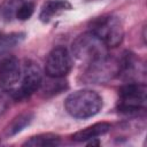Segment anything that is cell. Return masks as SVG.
I'll use <instances>...</instances> for the list:
<instances>
[{
  "label": "cell",
  "instance_id": "obj_1",
  "mask_svg": "<svg viewBox=\"0 0 147 147\" xmlns=\"http://www.w3.org/2000/svg\"><path fill=\"white\" fill-rule=\"evenodd\" d=\"M67 111L75 118H88L96 115L102 108L101 96L90 90L71 93L64 102Z\"/></svg>",
  "mask_w": 147,
  "mask_h": 147
},
{
  "label": "cell",
  "instance_id": "obj_2",
  "mask_svg": "<svg viewBox=\"0 0 147 147\" xmlns=\"http://www.w3.org/2000/svg\"><path fill=\"white\" fill-rule=\"evenodd\" d=\"M106 47L105 42L93 32L80 34L72 42V52L75 56L82 61L90 62V64L107 57Z\"/></svg>",
  "mask_w": 147,
  "mask_h": 147
},
{
  "label": "cell",
  "instance_id": "obj_3",
  "mask_svg": "<svg viewBox=\"0 0 147 147\" xmlns=\"http://www.w3.org/2000/svg\"><path fill=\"white\" fill-rule=\"evenodd\" d=\"M91 32L99 37L108 47H116L123 40V26L121 21L115 16H101L95 18L91 23Z\"/></svg>",
  "mask_w": 147,
  "mask_h": 147
},
{
  "label": "cell",
  "instance_id": "obj_4",
  "mask_svg": "<svg viewBox=\"0 0 147 147\" xmlns=\"http://www.w3.org/2000/svg\"><path fill=\"white\" fill-rule=\"evenodd\" d=\"M118 110L122 113H136L144 108L146 102V86L138 83H129L118 90Z\"/></svg>",
  "mask_w": 147,
  "mask_h": 147
},
{
  "label": "cell",
  "instance_id": "obj_5",
  "mask_svg": "<svg viewBox=\"0 0 147 147\" xmlns=\"http://www.w3.org/2000/svg\"><path fill=\"white\" fill-rule=\"evenodd\" d=\"M72 68L71 56L65 47L53 48L46 60L45 71L48 77H64Z\"/></svg>",
  "mask_w": 147,
  "mask_h": 147
},
{
  "label": "cell",
  "instance_id": "obj_6",
  "mask_svg": "<svg viewBox=\"0 0 147 147\" xmlns=\"http://www.w3.org/2000/svg\"><path fill=\"white\" fill-rule=\"evenodd\" d=\"M41 83H42V77L39 67L31 61L26 62L23 69L22 84L21 87L15 91V98L22 99L31 95L32 93H34L37 90L40 88Z\"/></svg>",
  "mask_w": 147,
  "mask_h": 147
},
{
  "label": "cell",
  "instance_id": "obj_7",
  "mask_svg": "<svg viewBox=\"0 0 147 147\" xmlns=\"http://www.w3.org/2000/svg\"><path fill=\"white\" fill-rule=\"evenodd\" d=\"M21 67L18 60L13 55L0 59V85L2 87L14 86L21 78Z\"/></svg>",
  "mask_w": 147,
  "mask_h": 147
},
{
  "label": "cell",
  "instance_id": "obj_8",
  "mask_svg": "<svg viewBox=\"0 0 147 147\" xmlns=\"http://www.w3.org/2000/svg\"><path fill=\"white\" fill-rule=\"evenodd\" d=\"M110 124L107 122H100L95 123L88 127H85L78 132H76L72 136V139L75 141H86L91 139H98V137L103 136L110 130Z\"/></svg>",
  "mask_w": 147,
  "mask_h": 147
},
{
  "label": "cell",
  "instance_id": "obj_9",
  "mask_svg": "<svg viewBox=\"0 0 147 147\" xmlns=\"http://www.w3.org/2000/svg\"><path fill=\"white\" fill-rule=\"evenodd\" d=\"M69 9H71V5L67 0H48L42 5L39 17L42 22H48L53 16Z\"/></svg>",
  "mask_w": 147,
  "mask_h": 147
},
{
  "label": "cell",
  "instance_id": "obj_10",
  "mask_svg": "<svg viewBox=\"0 0 147 147\" xmlns=\"http://www.w3.org/2000/svg\"><path fill=\"white\" fill-rule=\"evenodd\" d=\"M59 144H60L59 136L53 133H42L31 137L23 145L30 147H48V146H57Z\"/></svg>",
  "mask_w": 147,
  "mask_h": 147
},
{
  "label": "cell",
  "instance_id": "obj_11",
  "mask_svg": "<svg viewBox=\"0 0 147 147\" xmlns=\"http://www.w3.org/2000/svg\"><path fill=\"white\" fill-rule=\"evenodd\" d=\"M32 117L33 115L31 113H24V114H21L18 116H16L7 126L6 129V134L11 137V136H15L16 133L21 132L23 129H25L32 121Z\"/></svg>",
  "mask_w": 147,
  "mask_h": 147
},
{
  "label": "cell",
  "instance_id": "obj_12",
  "mask_svg": "<svg viewBox=\"0 0 147 147\" xmlns=\"http://www.w3.org/2000/svg\"><path fill=\"white\" fill-rule=\"evenodd\" d=\"M24 0H5L0 5V18L5 22H9L16 16V11Z\"/></svg>",
  "mask_w": 147,
  "mask_h": 147
},
{
  "label": "cell",
  "instance_id": "obj_13",
  "mask_svg": "<svg viewBox=\"0 0 147 147\" xmlns=\"http://www.w3.org/2000/svg\"><path fill=\"white\" fill-rule=\"evenodd\" d=\"M51 80L46 82L45 84V93L47 94H55V93H60L61 91L65 90L68 87V84L65 80L61 79L62 77H49Z\"/></svg>",
  "mask_w": 147,
  "mask_h": 147
},
{
  "label": "cell",
  "instance_id": "obj_14",
  "mask_svg": "<svg viewBox=\"0 0 147 147\" xmlns=\"http://www.w3.org/2000/svg\"><path fill=\"white\" fill-rule=\"evenodd\" d=\"M23 37H24V34H22V33H11V34L5 36V37H0V49L14 47L23 39Z\"/></svg>",
  "mask_w": 147,
  "mask_h": 147
},
{
  "label": "cell",
  "instance_id": "obj_15",
  "mask_svg": "<svg viewBox=\"0 0 147 147\" xmlns=\"http://www.w3.org/2000/svg\"><path fill=\"white\" fill-rule=\"evenodd\" d=\"M33 10H34V5L33 2L31 1H24L20 8L17 9L16 11V17L21 21H25L28 18H30L33 14Z\"/></svg>",
  "mask_w": 147,
  "mask_h": 147
},
{
  "label": "cell",
  "instance_id": "obj_16",
  "mask_svg": "<svg viewBox=\"0 0 147 147\" xmlns=\"http://www.w3.org/2000/svg\"><path fill=\"white\" fill-rule=\"evenodd\" d=\"M5 109H6V99H5L3 93L0 91V115L3 113Z\"/></svg>",
  "mask_w": 147,
  "mask_h": 147
},
{
  "label": "cell",
  "instance_id": "obj_17",
  "mask_svg": "<svg viewBox=\"0 0 147 147\" xmlns=\"http://www.w3.org/2000/svg\"><path fill=\"white\" fill-rule=\"evenodd\" d=\"M99 146L100 145V141L99 140H96V141H91V142H88V146Z\"/></svg>",
  "mask_w": 147,
  "mask_h": 147
}]
</instances>
